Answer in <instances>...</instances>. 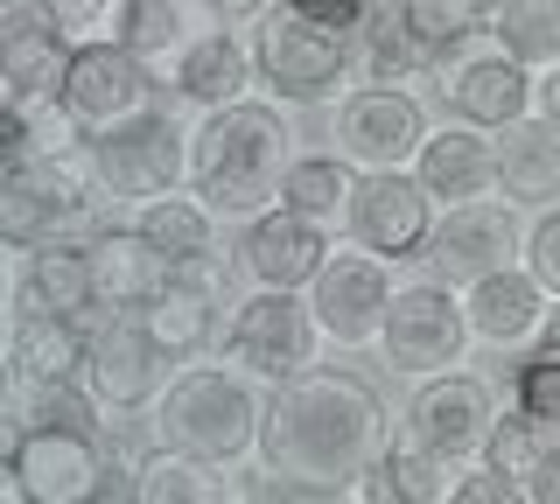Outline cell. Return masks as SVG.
Listing matches in <instances>:
<instances>
[{"mask_svg":"<svg viewBox=\"0 0 560 504\" xmlns=\"http://www.w3.org/2000/svg\"><path fill=\"white\" fill-rule=\"evenodd\" d=\"M329 141L358 168H413L420 141H428V113H420V98L407 84H350L337 98Z\"/></svg>","mask_w":560,"mask_h":504,"instance_id":"cell-14","label":"cell"},{"mask_svg":"<svg viewBox=\"0 0 560 504\" xmlns=\"http://www.w3.org/2000/svg\"><path fill=\"white\" fill-rule=\"evenodd\" d=\"M133 224L162 246L168 267H189V259H218V211L197 197V189H162V197L133 203Z\"/></svg>","mask_w":560,"mask_h":504,"instance_id":"cell-28","label":"cell"},{"mask_svg":"<svg viewBox=\"0 0 560 504\" xmlns=\"http://www.w3.org/2000/svg\"><path fill=\"white\" fill-rule=\"evenodd\" d=\"M84 358H92V329H84V316L14 308V329H8V378H14V392L57 386V378H84Z\"/></svg>","mask_w":560,"mask_h":504,"instance_id":"cell-23","label":"cell"},{"mask_svg":"<svg viewBox=\"0 0 560 504\" xmlns=\"http://www.w3.org/2000/svg\"><path fill=\"white\" fill-rule=\"evenodd\" d=\"M539 113L560 127V63H553V71H539Z\"/></svg>","mask_w":560,"mask_h":504,"instance_id":"cell-43","label":"cell"},{"mask_svg":"<svg viewBox=\"0 0 560 504\" xmlns=\"http://www.w3.org/2000/svg\"><path fill=\"white\" fill-rule=\"evenodd\" d=\"M393 8L420 36V49L434 57V71H442L448 57H463L469 43L490 36V8H498V0H393Z\"/></svg>","mask_w":560,"mask_h":504,"instance_id":"cell-30","label":"cell"},{"mask_svg":"<svg viewBox=\"0 0 560 504\" xmlns=\"http://www.w3.org/2000/svg\"><path fill=\"white\" fill-rule=\"evenodd\" d=\"M273 8H280V0H203L210 22H232V28H259Z\"/></svg>","mask_w":560,"mask_h":504,"instance_id":"cell-42","label":"cell"},{"mask_svg":"<svg viewBox=\"0 0 560 504\" xmlns=\"http://www.w3.org/2000/svg\"><path fill=\"white\" fill-rule=\"evenodd\" d=\"M434 78H442L448 119H469V127H483V133H504V127H518L525 113H539V71L518 63L512 49H498L490 36L469 43L463 57H448Z\"/></svg>","mask_w":560,"mask_h":504,"instance_id":"cell-13","label":"cell"},{"mask_svg":"<svg viewBox=\"0 0 560 504\" xmlns=\"http://www.w3.org/2000/svg\"><path fill=\"white\" fill-rule=\"evenodd\" d=\"M434 218H442V203H434V189L413 168H364L358 197H350V218H343V238H358L378 259L407 267V259H428Z\"/></svg>","mask_w":560,"mask_h":504,"instance_id":"cell-11","label":"cell"},{"mask_svg":"<svg viewBox=\"0 0 560 504\" xmlns=\"http://www.w3.org/2000/svg\"><path fill=\"white\" fill-rule=\"evenodd\" d=\"M323 323L308 308V288H253L224 316V358L253 372L259 386H288V378L315 372L323 358Z\"/></svg>","mask_w":560,"mask_h":504,"instance_id":"cell-6","label":"cell"},{"mask_svg":"<svg viewBox=\"0 0 560 504\" xmlns=\"http://www.w3.org/2000/svg\"><path fill=\"white\" fill-rule=\"evenodd\" d=\"M385 448V407L358 372H302L267 392L259 413V469L308 483L315 497H350Z\"/></svg>","mask_w":560,"mask_h":504,"instance_id":"cell-1","label":"cell"},{"mask_svg":"<svg viewBox=\"0 0 560 504\" xmlns=\"http://www.w3.org/2000/svg\"><path fill=\"white\" fill-rule=\"evenodd\" d=\"M393 259H378L372 246H337L323 259V273L308 281V308L315 323H323V337L337 343V351H364V343H378L385 329V308H393Z\"/></svg>","mask_w":560,"mask_h":504,"instance_id":"cell-12","label":"cell"},{"mask_svg":"<svg viewBox=\"0 0 560 504\" xmlns=\"http://www.w3.org/2000/svg\"><path fill=\"white\" fill-rule=\"evenodd\" d=\"M294 127L280 98H232V106L203 113L189 133V189L218 211L224 224H253L259 211L280 203V183L294 168Z\"/></svg>","mask_w":560,"mask_h":504,"instance_id":"cell-2","label":"cell"},{"mask_svg":"<svg viewBox=\"0 0 560 504\" xmlns=\"http://www.w3.org/2000/svg\"><path fill=\"white\" fill-rule=\"evenodd\" d=\"M490 469H504V477H518V483H533L539 469L553 462V442H547V421H533L525 407H504L498 413V427H490V442H483V456Z\"/></svg>","mask_w":560,"mask_h":504,"instance_id":"cell-35","label":"cell"},{"mask_svg":"<svg viewBox=\"0 0 560 504\" xmlns=\"http://www.w3.org/2000/svg\"><path fill=\"white\" fill-rule=\"evenodd\" d=\"M329 253H337V232L302 218V211H288V203L259 211L238 238V267L253 288H308Z\"/></svg>","mask_w":560,"mask_h":504,"instance_id":"cell-19","label":"cell"},{"mask_svg":"<svg viewBox=\"0 0 560 504\" xmlns=\"http://www.w3.org/2000/svg\"><path fill=\"white\" fill-rule=\"evenodd\" d=\"M477 329H469V308H463V288L455 281H399L393 288V308H385V329H378V351L399 378H434V372H455L469 358Z\"/></svg>","mask_w":560,"mask_h":504,"instance_id":"cell-8","label":"cell"},{"mask_svg":"<svg viewBox=\"0 0 560 504\" xmlns=\"http://www.w3.org/2000/svg\"><path fill=\"white\" fill-rule=\"evenodd\" d=\"M168 84H175L183 106L218 113V106H232V98H245L259 84V57H253V43H245L232 22H210V28H197V36L175 49Z\"/></svg>","mask_w":560,"mask_h":504,"instance_id":"cell-21","label":"cell"},{"mask_svg":"<svg viewBox=\"0 0 560 504\" xmlns=\"http://www.w3.org/2000/svg\"><path fill=\"white\" fill-rule=\"evenodd\" d=\"M98 203L92 162L84 154H8L0 168V238L14 253L43 246V238H70Z\"/></svg>","mask_w":560,"mask_h":504,"instance_id":"cell-7","label":"cell"},{"mask_svg":"<svg viewBox=\"0 0 560 504\" xmlns=\"http://www.w3.org/2000/svg\"><path fill=\"white\" fill-rule=\"evenodd\" d=\"M512 407H525L533 421H553V413H560V351L533 343V351L518 358V372H512Z\"/></svg>","mask_w":560,"mask_h":504,"instance_id":"cell-37","label":"cell"},{"mask_svg":"<svg viewBox=\"0 0 560 504\" xmlns=\"http://www.w3.org/2000/svg\"><path fill=\"white\" fill-rule=\"evenodd\" d=\"M518 497H525V483L490 462H463V477H455V504H518Z\"/></svg>","mask_w":560,"mask_h":504,"instance_id":"cell-40","label":"cell"},{"mask_svg":"<svg viewBox=\"0 0 560 504\" xmlns=\"http://www.w3.org/2000/svg\"><path fill=\"white\" fill-rule=\"evenodd\" d=\"M175 378V358L148 337V323L133 316H113L92 329V358H84V386L98 392L105 413H154V399L168 392Z\"/></svg>","mask_w":560,"mask_h":504,"instance_id":"cell-15","label":"cell"},{"mask_svg":"<svg viewBox=\"0 0 560 504\" xmlns=\"http://www.w3.org/2000/svg\"><path fill=\"white\" fill-rule=\"evenodd\" d=\"M113 36L127 43L133 57H148L154 71H168V63H175V49L197 36V28L183 22V0H119Z\"/></svg>","mask_w":560,"mask_h":504,"instance_id":"cell-34","label":"cell"},{"mask_svg":"<svg viewBox=\"0 0 560 504\" xmlns=\"http://www.w3.org/2000/svg\"><path fill=\"white\" fill-rule=\"evenodd\" d=\"M434 57L420 49V36L399 22V8H378L372 22L358 28V84H413L428 78Z\"/></svg>","mask_w":560,"mask_h":504,"instance_id":"cell-32","label":"cell"},{"mask_svg":"<svg viewBox=\"0 0 560 504\" xmlns=\"http://www.w3.org/2000/svg\"><path fill=\"white\" fill-rule=\"evenodd\" d=\"M22 421H35V427H105V407L84 378H57V386L22 392Z\"/></svg>","mask_w":560,"mask_h":504,"instance_id":"cell-36","label":"cell"},{"mask_svg":"<svg viewBox=\"0 0 560 504\" xmlns=\"http://www.w3.org/2000/svg\"><path fill=\"white\" fill-rule=\"evenodd\" d=\"M455 477H463V462H448L413 427H399V434H385L378 462L358 477L350 497H364V504H455Z\"/></svg>","mask_w":560,"mask_h":504,"instance_id":"cell-24","label":"cell"},{"mask_svg":"<svg viewBox=\"0 0 560 504\" xmlns=\"http://www.w3.org/2000/svg\"><path fill=\"white\" fill-rule=\"evenodd\" d=\"M57 98L70 106V119L84 127V141H98V133L127 127V119H140V113H154V63L133 57L119 36L78 43Z\"/></svg>","mask_w":560,"mask_h":504,"instance_id":"cell-10","label":"cell"},{"mask_svg":"<svg viewBox=\"0 0 560 504\" xmlns=\"http://www.w3.org/2000/svg\"><path fill=\"white\" fill-rule=\"evenodd\" d=\"M525 267L547 281V294H560V203L533 211V224H525Z\"/></svg>","mask_w":560,"mask_h":504,"instance_id":"cell-39","label":"cell"},{"mask_svg":"<svg viewBox=\"0 0 560 504\" xmlns=\"http://www.w3.org/2000/svg\"><path fill=\"white\" fill-rule=\"evenodd\" d=\"M490 43L512 49L533 71H553L560 63V0H498L490 8Z\"/></svg>","mask_w":560,"mask_h":504,"instance_id":"cell-33","label":"cell"},{"mask_svg":"<svg viewBox=\"0 0 560 504\" xmlns=\"http://www.w3.org/2000/svg\"><path fill=\"white\" fill-rule=\"evenodd\" d=\"M43 8L70 43H98V36H113V22H119V0H43Z\"/></svg>","mask_w":560,"mask_h":504,"instance_id":"cell-38","label":"cell"},{"mask_svg":"<svg viewBox=\"0 0 560 504\" xmlns=\"http://www.w3.org/2000/svg\"><path fill=\"white\" fill-rule=\"evenodd\" d=\"M105 477H113V442H105V427L14 421L8 462H0V497L8 504H98Z\"/></svg>","mask_w":560,"mask_h":504,"instance_id":"cell-4","label":"cell"},{"mask_svg":"<svg viewBox=\"0 0 560 504\" xmlns=\"http://www.w3.org/2000/svg\"><path fill=\"white\" fill-rule=\"evenodd\" d=\"M280 8L302 14V22H315V28H343V36H358V28L378 14V0H280Z\"/></svg>","mask_w":560,"mask_h":504,"instance_id":"cell-41","label":"cell"},{"mask_svg":"<svg viewBox=\"0 0 560 504\" xmlns=\"http://www.w3.org/2000/svg\"><path fill=\"white\" fill-rule=\"evenodd\" d=\"M525 259V232H518V203L512 197H477V203H448L434 218V238H428V267L442 281L469 288L477 273L490 267H512Z\"/></svg>","mask_w":560,"mask_h":504,"instance_id":"cell-16","label":"cell"},{"mask_svg":"<svg viewBox=\"0 0 560 504\" xmlns=\"http://www.w3.org/2000/svg\"><path fill=\"white\" fill-rule=\"evenodd\" d=\"M92 273H98V308H148L175 267L140 224H105V232H92Z\"/></svg>","mask_w":560,"mask_h":504,"instance_id":"cell-25","label":"cell"},{"mask_svg":"<svg viewBox=\"0 0 560 504\" xmlns=\"http://www.w3.org/2000/svg\"><path fill=\"white\" fill-rule=\"evenodd\" d=\"M189 133H197V127L168 119L162 106L127 119V127H113V133H98V141L84 148L98 197L148 203V197H162V189H183L189 183Z\"/></svg>","mask_w":560,"mask_h":504,"instance_id":"cell-9","label":"cell"},{"mask_svg":"<svg viewBox=\"0 0 560 504\" xmlns=\"http://www.w3.org/2000/svg\"><path fill=\"white\" fill-rule=\"evenodd\" d=\"M463 308H469L477 343H490V351H533L539 329H547L553 294H547V281H539L525 259H512V267L477 273V281L463 288Z\"/></svg>","mask_w":560,"mask_h":504,"instance_id":"cell-20","label":"cell"},{"mask_svg":"<svg viewBox=\"0 0 560 504\" xmlns=\"http://www.w3.org/2000/svg\"><path fill=\"white\" fill-rule=\"evenodd\" d=\"M22 308H57V316H92L98 308V273H92V238H43L22 259Z\"/></svg>","mask_w":560,"mask_h":504,"instance_id":"cell-27","label":"cell"},{"mask_svg":"<svg viewBox=\"0 0 560 504\" xmlns=\"http://www.w3.org/2000/svg\"><path fill=\"white\" fill-rule=\"evenodd\" d=\"M224 308H232L224 302V267L218 259H189V267H175L168 288L154 294L148 308H133V316L148 323V337L162 343L175 364H189V358H203L210 343H218Z\"/></svg>","mask_w":560,"mask_h":504,"instance_id":"cell-18","label":"cell"},{"mask_svg":"<svg viewBox=\"0 0 560 504\" xmlns=\"http://www.w3.org/2000/svg\"><path fill=\"white\" fill-rule=\"evenodd\" d=\"M358 176L364 168L350 162V154H294V168H288V183H280V203L288 211H302L315 224H329V232H343V218H350V197H358Z\"/></svg>","mask_w":560,"mask_h":504,"instance_id":"cell-29","label":"cell"},{"mask_svg":"<svg viewBox=\"0 0 560 504\" xmlns=\"http://www.w3.org/2000/svg\"><path fill=\"white\" fill-rule=\"evenodd\" d=\"M498 197L518 211H553L560 203V127L547 113H525L498 133Z\"/></svg>","mask_w":560,"mask_h":504,"instance_id":"cell-26","label":"cell"},{"mask_svg":"<svg viewBox=\"0 0 560 504\" xmlns=\"http://www.w3.org/2000/svg\"><path fill=\"white\" fill-rule=\"evenodd\" d=\"M539 343H547V351H560V294H553V308H547V329H539Z\"/></svg>","mask_w":560,"mask_h":504,"instance_id":"cell-44","label":"cell"},{"mask_svg":"<svg viewBox=\"0 0 560 504\" xmlns=\"http://www.w3.org/2000/svg\"><path fill=\"white\" fill-rule=\"evenodd\" d=\"M407 427L420 434L428 448H442L448 462H477L490 427H498V392L483 386L477 372H434L420 378V392L407 399Z\"/></svg>","mask_w":560,"mask_h":504,"instance_id":"cell-17","label":"cell"},{"mask_svg":"<svg viewBox=\"0 0 560 504\" xmlns=\"http://www.w3.org/2000/svg\"><path fill=\"white\" fill-rule=\"evenodd\" d=\"M413 176L434 189V203H477V197H498V133L469 127V119H442L428 127V141L413 154Z\"/></svg>","mask_w":560,"mask_h":504,"instance_id":"cell-22","label":"cell"},{"mask_svg":"<svg viewBox=\"0 0 560 504\" xmlns=\"http://www.w3.org/2000/svg\"><path fill=\"white\" fill-rule=\"evenodd\" d=\"M253 57H259L267 98H280V106H337L350 84H358V36L315 28L288 8H273L253 28Z\"/></svg>","mask_w":560,"mask_h":504,"instance_id":"cell-5","label":"cell"},{"mask_svg":"<svg viewBox=\"0 0 560 504\" xmlns=\"http://www.w3.org/2000/svg\"><path fill=\"white\" fill-rule=\"evenodd\" d=\"M218 497H232V483H224L210 462L183 456V448H168V442H154L148 456H140L133 504H218Z\"/></svg>","mask_w":560,"mask_h":504,"instance_id":"cell-31","label":"cell"},{"mask_svg":"<svg viewBox=\"0 0 560 504\" xmlns=\"http://www.w3.org/2000/svg\"><path fill=\"white\" fill-rule=\"evenodd\" d=\"M259 378L238 372L232 358L224 364H175L168 392L154 399V442L183 448V456H197L210 469H232L245 456H259V413H267V399L253 392Z\"/></svg>","mask_w":560,"mask_h":504,"instance_id":"cell-3","label":"cell"}]
</instances>
